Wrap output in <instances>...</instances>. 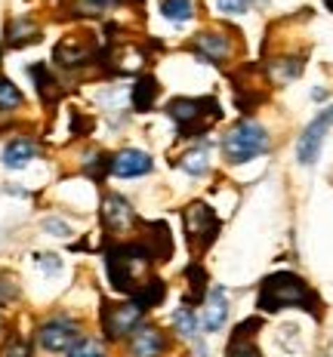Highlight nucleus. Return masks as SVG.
Masks as SVG:
<instances>
[{"mask_svg": "<svg viewBox=\"0 0 333 357\" xmlns=\"http://www.w3.org/2000/svg\"><path fill=\"white\" fill-rule=\"evenodd\" d=\"M105 265H108L111 287L124 296H136L142 280L158 265V259H154V252L145 241H133V243H114V247H108Z\"/></svg>", "mask_w": 333, "mask_h": 357, "instance_id": "1", "label": "nucleus"}, {"mask_svg": "<svg viewBox=\"0 0 333 357\" xmlns=\"http://www.w3.org/2000/svg\"><path fill=\"white\" fill-rule=\"evenodd\" d=\"M256 308L265 311V314H275V311H284V308H306L312 314H318V296L309 289V284L299 274L278 271L262 280Z\"/></svg>", "mask_w": 333, "mask_h": 357, "instance_id": "2", "label": "nucleus"}, {"mask_svg": "<svg viewBox=\"0 0 333 357\" xmlns=\"http://www.w3.org/2000/svg\"><path fill=\"white\" fill-rule=\"evenodd\" d=\"M167 114L170 121L179 126L182 139H191V136H201V132L210 126L213 121H219V102L216 99H173L167 105Z\"/></svg>", "mask_w": 333, "mask_h": 357, "instance_id": "3", "label": "nucleus"}, {"mask_svg": "<svg viewBox=\"0 0 333 357\" xmlns=\"http://www.w3.org/2000/svg\"><path fill=\"white\" fill-rule=\"evenodd\" d=\"M265 151H269V132L256 121L235 123L222 139V154H225L228 163H247Z\"/></svg>", "mask_w": 333, "mask_h": 357, "instance_id": "4", "label": "nucleus"}, {"mask_svg": "<svg viewBox=\"0 0 333 357\" xmlns=\"http://www.w3.org/2000/svg\"><path fill=\"white\" fill-rule=\"evenodd\" d=\"M145 308L136 302H102V333L117 342V339H130L133 330L142 324Z\"/></svg>", "mask_w": 333, "mask_h": 357, "instance_id": "5", "label": "nucleus"}, {"mask_svg": "<svg viewBox=\"0 0 333 357\" xmlns=\"http://www.w3.org/2000/svg\"><path fill=\"white\" fill-rule=\"evenodd\" d=\"M185 231H188V247L195 252H204L216 241L219 234V219L207 204H191L185 206Z\"/></svg>", "mask_w": 333, "mask_h": 357, "instance_id": "6", "label": "nucleus"}, {"mask_svg": "<svg viewBox=\"0 0 333 357\" xmlns=\"http://www.w3.org/2000/svg\"><path fill=\"white\" fill-rule=\"evenodd\" d=\"M84 336H80V326L71 321V317H50V321L40 324V330H37V342H40L43 351H68V348L74 345V342H80Z\"/></svg>", "mask_w": 333, "mask_h": 357, "instance_id": "7", "label": "nucleus"}, {"mask_svg": "<svg viewBox=\"0 0 333 357\" xmlns=\"http://www.w3.org/2000/svg\"><path fill=\"white\" fill-rule=\"evenodd\" d=\"M333 126V108L321 111V114L315 117L312 123L302 130L299 136V145H296V160L302 163V167H312V163L318 160V154H321V145H324V136L330 132Z\"/></svg>", "mask_w": 333, "mask_h": 357, "instance_id": "8", "label": "nucleus"}, {"mask_svg": "<svg viewBox=\"0 0 333 357\" xmlns=\"http://www.w3.org/2000/svg\"><path fill=\"white\" fill-rule=\"evenodd\" d=\"M191 50H195V56L204 59V62L222 65L232 56V37H225L222 31H201L191 40Z\"/></svg>", "mask_w": 333, "mask_h": 357, "instance_id": "9", "label": "nucleus"}, {"mask_svg": "<svg viewBox=\"0 0 333 357\" xmlns=\"http://www.w3.org/2000/svg\"><path fill=\"white\" fill-rule=\"evenodd\" d=\"M167 351V336L151 324H139L130 336V357H161Z\"/></svg>", "mask_w": 333, "mask_h": 357, "instance_id": "10", "label": "nucleus"}, {"mask_svg": "<svg viewBox=\"0 0 333 357\" xmlns=\"http://www.w3.org/2000/svg\"><path fill=\"white\" fill-rule=\"evenodd\" d=\"M151 158L139 148H124L111 158V176H121V178H136V176H148L151 173Z\"/></svg>", "mask_w": 333, "mask_h": 357, "instance_id": "11", "label": "nucleus"}, {"mask_svg": "<svg viewBox=\"0 0 333 357\" xmlns=\"http://www.w3.org/2000/svg\"><path fill=\"white\" fill-rule=\"evenodd\" d=\"M56 65L59 68H68V71H77V68H84V65H93V47H87V43H80L77 37H65L62 43L56 47Z\"/></svg>", "mask_w": 333, "mask_h": 357, "instance_id": "12", "label": "nucleus"}, {"mask_svg": "<svg viewBox=\"0 0 333 357\" xmlns=\"http://www.w3.org/2000/svg\"><path fill=\"white\" fill-rule=\"evenodd\" d=\"M133 219H136V215H133L130 204L121 195H108L102 200V225H105L108 231H124V228L133 225Z\"/></svg>", "mask_w": 333, "mask_h": 357, "instance_id": "13", "label": "nucleus"}, {"mask_svg": "<svg viewBox=\"0 0 333 357\" xmlns=\"http://www.w3.org/2000/svg\"><path fill=\"white\" fill-rule=\"evenodd\" d=\"M225 317H228V296H225L222 287H216V289L207 293V308H204L201 324H204L207 333H216V330L225 326Z\"/></svg>", "mask_w": 333, "mask_h": 357, "instance_id": "14", "label": "nucleus"}, {"mask_svg": "<svg viewBox=\"0 0 333 357\" xmlns=\"http://www.w3.org/2000/svg\"><path fill=\"white\" fill-rule=\"evenodd\" d=\"M158 93H161L158 80H154L151 74H142V77L136 80V86H133V93H130L133 108H136V111H151L154 99H158Z\"/></svg>", "mask_w": 333, "mask_h": 357, "instance_id": "15", "label": "nucleus"}, {"mask_svg": "<svg viewBox=\"0 0 333 357\" xmlns=\"http://www.w3.org/2000/svg\"><path fill=\"white\" fill-rule=\"evenodd\" d=\"M31 160H34V142H28V139H13V142L3 148V167L6 169H22Z\"/></svg>", "mask_w": 333, "mask_h": 357, "instance_id": "16", "label": "nucleus"}, {"mask_svg": "<svg viewBox=\"0 0 333 357\" xmlns=\"http://www.w3.org/2000/svg\"><path fill=\"white\" fill-rule=\"evenodd\" d=\"M164 296H167V284L161 278H151V280H145L142 287H139V293L133 296V302L136 305H142V308H158L161 302H164Z\"/></svg>", "mask_w": 333, "mask_h": 357, "instance_id": "17", "label": "nucleus"}, {"mask_svg": "<svg viewBox=\"0 0 333 357\" xmlns=\"http://www.w3.org/2000/svg\"><path fill=\"white\" fill-rule=\"evenodd\" d=\"M161 13L167 22L182 25V22L195 19V0H161Z\"/></svg>", "mask_w": 333, "mask_h": 357, "instance_id": "18", "label": "nucleus"}, {"mask_svg": "<svg viewBox=\"0 0 333 357\" xmlns=\"http://www.w3.org/2000/svg\"><path fill=\"white\" fill-rule=\"evenodd\" d=\"M173 326H176V333H179L182 339L198 342V317H195V311H191L188 305H182V308L173 311Z\"/></svg>", "mask_w": 333, "mask_h": 357, "instance_id": "19", "label": "nucleus"}, {"mask_svg": "<svg viewBox=\"0 0 333 357\" xmlns=\"http://www.w3.org/2000/svg\"><path fill=\"white\" fill-rule=\"evenodd\" d=\"M31 77L37 80V93H40L43 102H56L59 96H62V89H59V84L53 80V74L43 68V65H34V68H31Z\"/></svg>", "mask_w": 333, "mask_h": 357, "instance_id": "20", "label": "nucleus"}, {"mask_svg": "<svg viewBox=\"0 0 333 357\" xmlns=\"http://www.w3.org/2000/svg\"><path fill=\"white\" fill-rule=\"evenodd\" d=\"M179 167L185 169V173H191V176H204L207 169H210V154H207V148H191L188 154L179 160Z\"/></svg>", "mask_w": 333, "mask_h": 357, "instance_id": "21", "label": "nucleus"}, {"mask_svg": "<svg viewBox=\"0 0 333 357\" xmlns=\"http://www.w3.org/2000/svg\"><path fill=\"white\" fill-rule=\"evenodd\" d=\"M37 25H31L28 19H19V22H13L10 25V31H6V37H10V43L13 47H25V43H34L37 40Z\"/></svg>", "mask_w": 333, "mask_h": 357, "instance_id": "22", "label": "nucleus"}, {"mask_svg": "<svg viewBox=\"0 0 333 357\" xmlns=\"http://www.w3.org/2000/svg\"><path fill=\"white\" fill-rule=\"evenodd\" d=\"M185 274H188V284H191L188 299H191V302H201L204 293H207V271H204V265H201V262H191Z\"/></svg>", "mask_w": 333, "mask_h": 357, "instance_id": "23", "label": "nucleus"}, {"mask_svg": "<svg viewBox=\"0 0 333 357\" xmlns=\"http://www.w3.org/2000/svg\"><path fill=\"white\" fill-rule=\"evenodd\" d=\"M22 105V89L13 80L0 77V111H13Z\"/></svg>", "mask_w": 333, "mask_h": 357, "instance_id": "24", "label": "nucleus"}, {"mask_svg": "<svg viewBox=\"0 0 333 357\" xmlns=\"http://www.w3.org/2000/svg\"><path fill=\"white\" fill-rule=\"evenodd\" d=\"M68 357H105V348L99 339H80L68 348Z\"/></svg>", "mask_w": 333, "mask_h": 357, "instance_id": "25", "label": "nucleus"}, {"mask_svg": "<svg viewBox=\"0 0 333 357\" xmlns=\"http://www.w3.org/2000/svg\"><path fill=\"white\" fill-rule=\"evenodd\" d=\"M225 357H262V354H259V348L250 342V336H232Z\"/></svg>", "mask_w": 333, "mask_h": 357, "instance_id": "26", "label": "nucleus"}, {"mask_svg": "<svg viewBox=\"0 0 333 357\" xmlns=\"http://www.w3.org/2000/svg\"><path fill=\"white\" fill-rule=\"evenodd\" d=\"M250 0H216V10L225 13V16H241V13H247Z\"/></svg>", "mask_w": 333, "mask_h": 357, "instance_id": "27", "label": "nucleus"}, {"mask_svg": "<svg viewBox=\"0 0 333 357\" xmlns=\"http://www.w3.org/2000/svg\"><path fill=\"white\" fill-rule=\"evenodd\" d=\"M37 268H40V271H47V274H56L59 268H62V262H59L53 252H43V256H37Z\"/></svg>", "mask_w": 333, "mask_h": 357, "instance_id": "28", "label": "nucleus"}, {"mask_svg": "<svg viewBox=\"0 0 333 357\" xmlns=\"http://www.w3.org/2000/svg\"><path fill=\"white\" fill-rule=\"evenodd\" d=\"M43 228H47V231H56V237H65V234H71V228L68 225H62V222H43Z\"/></svg>", "mask_w": 333, "mask_h": 357, "instance_id": "29", "label": "nucleus"}, {"mask_svg": "<svg viewBox=\"0 0 333 357\" xmlns=\"http://www.w3.org/2000/svg\"><path fill=\"white\" fill-rule=\"evenodd\" d=\"M6 357H28V345H25V342H16V345L6 351Z\"/></svg>", "mask_w": 333, "mask_h": 357, "instance_id": "30", "label": "nucleus"}, {"mask_svg": "<svg viewBox=\"0 0 333 357\" xmlns=\"http://www.w3.org/2000/svg\"><path fill=\"white\" fill-rule=\"evenodd\" d=\"M324 3H327V10H330V13H333V0H324Z\"/></svg>", "mask_w": 333, "mask_h": 357, "instance_id": "31", "label": "nucleus"}]
</instances>
